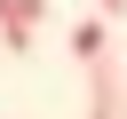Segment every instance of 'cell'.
Listing matches in <instances>:
<instances>
[{
	"mask_svg": "<svg viewBox=\"0 0 127 119\" xmlns=\"http://www.w3.org/2000/svg\"><path fill=\"white\" fill-rule=\"evenodd\" d=\"M40 16H48V0H0V48H8V56H32Z\"/></svg>",
	"mask_w": 127,
	"mask_h": 119,
	"instance_id": "6da1fadb",
	"label": "cell"
},
{
	"mask_svg": "<svg viewBox=\"0 0 127 119\" xmlns=\"http://www.w3.org/2000/svg\"><path fill=\"white\" fill-rule=\"evenodd\" d=\"M119 103H127V71L111 56H95L87 63V119H119Z\"/></svg>",
	"mask_w": 127,
	"mask_h": 119,
	"instance_id": "7a4b0ae2",
	"label": "cell"
},
{
	"mask_svg": "<svg viewBox=\"0 0 127 119\" xmlns=\"http://www.w3.org/2000/svg\"><path fill=\"white\" fill-rule=\"evenodd\" d=\"M71 56H79V63H95V56H111V24H103V16H87V24H71Z\"/></svg>",
	"mask_w": 127,
	"mask_h": 119,
	"instance_id": "3957f363",
	"label": "cell"
},
{
	"mask_svg": "<svg viewBox=\"0 0 127 119\" xmlns=\"http://www.w3.org/2000/svg\"><path fill=\"white\" fill-rule=\"evenodd\" d=\"M95 8H103V16H127V0H95Z\"/></svg>",
	"mask_w": 127,
	"mask_h": 119,
	"instance_id": "277c9868",
	"label": "cell"
}]
</instances>
